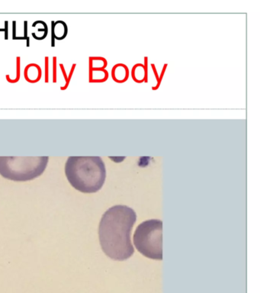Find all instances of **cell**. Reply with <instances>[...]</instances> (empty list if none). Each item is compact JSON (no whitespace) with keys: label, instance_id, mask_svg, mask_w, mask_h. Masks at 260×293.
<instances>
[{"label":"cell","instance_id":"14","mask_svg":"<svg viewBox=\"0 0 260 293\" xmlns=\"http://www.w3.org/2000/svg\"><path fill=\"white\" fill-rule=\"evenodd\" d=\"M56 75H57V72H56V57H53V73H52V76H53V83H56L57 82V78H56Z\"/></svg>","mask_w":260,"mask_h":293},{"label":"cell","instance_id":"16","mask_svg":"<svg viewBox=\"0 0 260 293\" xmlns=\"http://www.w3.org/2000/svg\"><path fill=\"white\" fill-rule=\"evenodd\" d=\"M5 24V27L4 28H0V32H4L5 33V40H8L9 39V21H5L4 22Z\"/></svg>","mask_w":260,"mask_h":293},{"label":"cell","instance_id":"2","mask_svg":"<svg viewBox=\"0 0 260 293\" xmlns=\"http://www.w3.org/2000/svg\"><path fill=\"white\" fill-rule=\"evenodd\" d=\"M65 174L75 189L94 193L100 190L105 183V165L100 156H69Z\"/></svg>","mask_w":260,"mask_h":293},{"label":"cell","instance_id":"11","mask_svg":"<svg viewBox=\"0 0 260 293\" xmlns=\"http://www.w3.org/2000/svg\"><path fill=\"white\" fill-rule=\"evenodd\" d=\"M49 67H50V58L46 56L44 57V82L46 83H49Z\"/></svg>","mask_w":260,"mask_h":293},{"label":"cell","instance_id":"8","mask_svg":"<svg viewBox=\"0 0 260 293\" xmlns=\"http://www.w3.org/2000/svg\"><path fill=\"white\" fill-rule=\"evenodd\" d=\"M89 74H96L89 78V82L92 83H100L105 82L108 78V73L105 69H89Z\"/></svg>","mask_w":260,"mask_h":293},{"label":"cell","instance_id":"15","mask_svg":"<svg viewBox=\"0 0 260 293\" xmlns=\"http://www.w3.org/2000/svg\"><path fill=\"white\" fill-rule=\"evenodd\" d=\"M54 21H51V47L54 48L56 46V40L54 35Z\"/></svg>","mask_w":260,"mask_h":293},{"label":"cell","instance_id":"4","mask_svg":"<svg viewBox=\"0 0 260 293\" xmlns=\"http://www.w3.org/2000/svg\"><path fill=\"white\" fill-rule=\"evenodd\" d=\"M134 244L144 256L163 260V221L151 219L138 225L134 234Z\"/></svg>","mask_w":260,"mask_h":293},{"label":"cell","instance_id":"12","mask_svg":"<svg viewBox=\"0 0 260 293\" xmlns=\"http://www.w3.org/2000/svg\"><path fill=\"white\" fill-rule=\"evenodd\" d=\"M76 63H73V64L72 65L70 70V73H69V74H68V77H67V83H66L64 86H61V87H60V90H62V91H64V90H66L67 88H68L69 85H70V83L71 79H72V77H73V73H74V70H75V69H76Z\"/></svg>","mask_w":260,"mask_h":293},{"label":"cell","instance_id":"9","mask_svg":"<svg viewBox=\"0 0 260 293\" xmlns=\"http://www.w3.org/2000/svg\"><path fill=\"white\" fill-rule=\"evenodd\" d=\"M68 34V26L65 21L58 20L54 22L55 40H61L65 39Z\"/></svg>","mask_w":260,"mask_h":293},{"label":"cell","instance_id":"1","mask_svg":"<svg viewBox=\"0 0 260 293\" xmlns=\"http://www.w3.org/2000/svg\"><path fill=\"white\" fill-rule=\"evenodd\" d=\"M136 220L134 209L121 205L110 208L102 215L99 227V241L108 257L124 261L134 254L130 234Z\"/></svg>","mask_w":260,"mask_h":293},{"label":"cell","instance_id":"13","mask_svg":"<svg viewBox=\"0 0 260 293\" xmlns=\"http://www.w3.org/2000/svg\"><path fill=\"white\" fill-rule=\"evenodd\" d=\"M28 21H24V36H22L26 41V47H30V37L28 35Z\"/></svg>","mask_w":260,"mask_h":293},{"label":"cell","instance_id":"6","mask_svg":"<svg viewBox=\"0 0 260 293\" xmlns=\"http://www.w3.org/2000/svg\"><path fill=\"white\" fill-rule=\"evenodd\" d=\"M111 77L114 82L123 83L129 77V70L127 66L124 63H117L111 69Z\"/></svg>","mask_w":260,"mask_h":293},{"label":"cell","instance_id":"10","mask_svg":"<svg viewBox=\"0 0 260 293\" xmlns=\"http://www.w3.org/2000/svg\"><path fill=\"white\" fill-rule=\"evenodd\" d=\"M15 77L14 79H11L10 75H5V79L9 83H18L21 78V57H16V70H15Z\"/></svg>","mask_w":260,"mask_h":293},{"label":"cell","instance_id":"5","mask_svg":"<svg viewBox=\"0 0 260 293\" xmlns=\"http://www.w3.org/2000/svg\"><path fill=\"white\" fill-rule=\"evenodd\" d=\"M24 77L29 83H37L42 77V69L37 63H29L24 70Z\"/></svg>","mask_w":260,"mask_h":293},{"label":"cell","instance_id":"7","mask_svg":"<svg viewBox=\"0 0 260 293\" xmlns=\"http://www.w3.org/2000/svg\"><path fill=\"white\" fill-rule=\"evenodd\" d=\"M132 78L136 83H143L144 81L147 82V69L146 66L142 63H137L133 67L131 70Z\"/></svg>","mask_w":260,"mask_h":293},{"label":"cell","instance_id":"17","mask_svg":"<svg viewBox=\"0 0 260 293\" xmlns=\"http://www.w3.org/2000/svg\"><path fill=\"white\" fill-rule=\"evenodd\" d=\"M16 21H12V40H16L17 35H16Z\"/></svg>","mask_w":260,"mask_h":293},{"label":"cell","instance_id":"3","mask_svg":"<svg viewBox=\"0 0 260 293\" xmlns=\"http://www.w3.org/2000/svg\"><path fill=\"white\" fill-rule=\"evenodd\" d=\"M49 156H0V175L16 182L30 181L42 175Z\"/></svg>","mask_w":260,"mask_h":293}]
</instances>
